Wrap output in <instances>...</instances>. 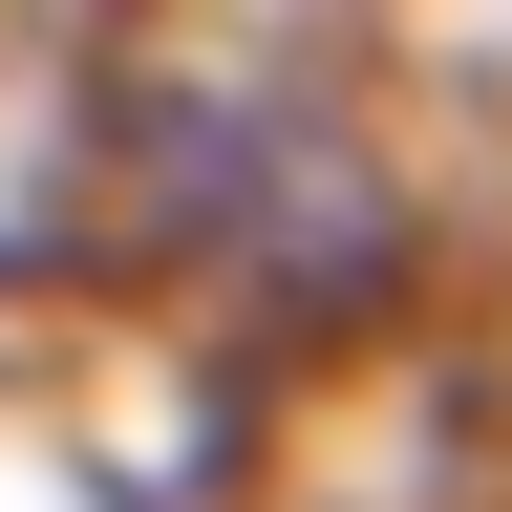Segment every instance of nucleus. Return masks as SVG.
<instances>
[{"instance_id": "1", "label": "nucleus", "mask_w": 512, "mask_h": 512, "mask_svg": "<svg viewBox=\"0 0 512 512\" xmlns=\"http://www.w3.org/2000/svg\"><path fill=\"white\" fill-rule=\"evenodd\" d=\"M128 214H150L171 278H214L256 320H363L406 299V171L342 86L299 64H171L128 107Z\"/></svg>"}]
</instances>
